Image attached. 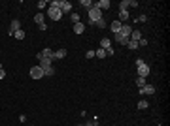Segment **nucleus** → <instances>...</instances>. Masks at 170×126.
Wrapping results in <instances>:
<instances>
[{"label": "nucleus", "mask_w": 170, "mask_h": 126, "mask_svg": "<svg viewBox=\"0 0 170 126\" xmlns=\"http://www.w3.org/2000/svg\"><path fill=\"white\" fill-rule=\"evenodd\" d=\"M47 17L51 21H61L63 19V11H61V8H47Z\"/></svg>", "instance_id": "1"}, {"label": "nucleus", "mask_w": 170, "mask_h": 126, "mask_svg": "<svg viewBox=\"0 0 170 126\" xmlns=\"http://www.w3.org/2000/svg\"><path fill=\"white\" fill-rule=\"evenodd\" d=\"M98 19H102V11H100V9H96V8L93 6V8L89 9V25H94Z\"/></svg>", "instance_id": "2"}, {"label": "nucleus", "mask_w": 170, "mask_h": 126, "mask_svg": "<svg viewBox=\"0 0 170 126\" xmlns=\"http://www.w3.org/2000/svg\"><path fill=\"white\" fill-rule=\"evenodd\" d=\"M44 77V70L40 66H32L30 68V79H42Z\"/></svg>", "instance_id": "3"}, {"label": "nucleus", "mask_w": 170, "mask_h": 126, "mask_svg": "<svg viewBox=\"0 0 170 126\" xmlns=\"http://www.w3.org/2000/svg\"><path fill=\"white\" fill-rule=\"evenodd\" d=\"M136 72H138V77H148L149 73H151V68H149L148 64H142V66L136 68Z\"/></svg>", "instance_id": "4"}, {"label": "nucleus", "mask_w": 170, "mask_h": 126, "mask_svg": "<svg viewBox=\"0 0 170 126\" xmlns=\"http://www.w3.org/2000/svg\"><path fill=\"white\" fill-rule=\"evenodd\" d=\"M138 2L136 0H121L119 2V9H129V8H136Z\"/></svg>", "instance_id": "5"}, {"label": "nucleus", "mask_w": 170, "mask_h": 126, "mask_svg": "<svg viewBox=\"0 0 170 126\" xmlns=\"http://www.w3.org/2000/svg\"><path fill=\"white\" fill-rule=\"evenodd\" d=\"M17 30H21V21L13 19V21H11V25H9V30H8V34H9V36H13V32H17Z\"/></svg>", "instance_id": "6"}, {"label": "nucleus", "mask_w": 170, "mask_h": 126, "mask_svg": "<svg viewBox=\"0 0 170 126\" xmlns=\"http://www.w3.org/2000/svg\"><path fill=\"white\" fill-rule=\"evenodd\" d=\"M138 92L142 96H146V94H155V87L153 85H146V87H142V89H138Z\"/></svg>", "instance_id": "7"}, {"label": "nucleus", "mask_w": 170, "mask_h": 126, "mask_svg": "<svg viewBox=\"0 0 170 126\" xmlns=\"http://www.w3.org/2000/svg\"><path fill=\"white\" fill-rule=\"evenodd\" d=\"M110 0H98V2H94V8L96 9H100V11H102V9H108L110 8Z\"/></svg>", "instance_id": "8"}, {"label": "nucleus", "mask_w": 170, "mask_h": 126, "mask_svg": "<svg viewBox=\"0 0 170 126\" xmlns=\"http://www.w3.org/2000/svg\"><path fill=\"white\" fill-rule=\"evenodd\" d=\"M61 11H63V13H70L72 11V4L68 0H63V2H61Z\"/></svg>", "instance_id": "9"}, {"label": "nucleus", "mask_w": 170, "mask_h": 126, "mask_svg": "<svg viewBox=\"0 0 170 126\" xmlns=\"http://www.w3.org/2000/svg\"><path fill=\"white\" fill-rule=\"evenodd\" d=\"M113 36H115V41H117V43H121V45H127V43H129V38L123 36L121 32H117V34H113Z\"/></svg>", "instance_id": "10"}, {"label": "nucleus", "mask_w": 170, "mask_h": 126, "mask_svg": "<svg viewBox=\"0 0 170 126\" xmlns=\"http://www.w3.org/2000/svg\"><path fill=\"white\" fill-rule=\"evenodd\" d=\"M110 47H112V40H110V38H102V40H100V49H110Z\"/></svg>", "instance_id": "11"}, {"label": "nucleus", "mask_w": 170, "mask_h": 126, "mask_svg": "<svg viewBox=\"0 0 170 126\" xmlns=\"http://www.w3.org/2000/svg\"><path fill=\"white\" fill-rule=\"evenodd\" d=\"M121 27H123V23H121V21H113L112 25H110V28H112V32H113V34L121 32Z\"/></svg>", "instance_id": "12"}, {"label": "nucleus", "mask_w": 170, "mask_h": 126, "mask_svg": "<svg viewBox=\"0 0 170 126\" xmlns=\"http://www.w3.org/2000/svg\"><path fill=\"white\" fill-rule=\"evenodd\" d=\"M129 19H130L129 9H119V21H129Z\"/></svg>", "instance_id": "13"}, {"label": "nucleus", "mask_w": 170, "mask_h": 126, "mask_svg": "<svg viewBox=\"0 0 170 126\" xmlns=\"http://www.w3.org/2000/svg\"><path fill=\"white\" fill-rule=\"evenodd\" d=\"M130 32H132V27H130V25H123V27H121V34H123V36L130 38Z\"/></svg>", "instance_id": "14"}, {"label": "nucleus", "mask_w": 170, "mask_h": 126, "mask_svg": "<svg viewBox=\"0 0 170 126\" xmlns=\"http://www.w3.org/2000/svg\"><path fill=\"white\" fill-rule=\"evenodd\" d=\"M74 32H76V34H83V32H85V25H83V23H76V25H74Z\"/></svg>", "instance_id": "15"}, {"label": "nucleus", "mask_w": 170, "mask_h": 126, "mask_svg": "<svg viewBox=\"0 0 170 126\" xmlns=\"http://www.w3.org/2000/svg\"><path fill=\"white\" fill-rule=\"evenodd\" d=\"M80 6H83V8L87 9V11H89V9L94 6V2H91V0H81V2H80Z\"/></svg>", "instance_id": "16"}, {"label": "nucleus", "mask_w": 170, "mask_h": 126, "mask_svg": "<svg viewBox=\"0 0 170 126\" xmlns=\"http://www.w3.org/2000/svg\"><path fill=\"white\" fill-rule=\"evenodd\" d=\"M34 23H38V25H44V23H45L44 13H36V15H34Z\"/></svg>", "instance_id": "17"}, {"label": "nucleus", "mask_w": 170, "mask_h": 126, "mask_svg": "<svg viewBox=\"0 0 170 126\" xmlns=\"http://www.w3.org/2000/svg\"><path fill=\"white\" fill-rule=\"evenodd\" d=\"M66 57V49H59L55 51V59H64Z\"/></svg>", "instance_id": "18"}, {"label": "nucleus", "mask_w": 170, "mask_h": 126, "mask_svg": "<svg viewBox=\"0 0 170 126\" xmlns=\"http://www.w3.org/2000/svg\"><path fill=\"white\" fill-rule=\"evenodd\" d=\"M136 87H138V89L146 87V77H136Z\"/></svg>", "instance_id": "19"}, {"label": "nucleus", "mask_w": 170, "mask_h": 126, "mask_svg": "<svg viewBox=\"0 0 170 126\" xmlns=\"http://www.w3.org/2000/svg\"><path fill=\"white\" fill-rule=\"evenodd\" d=\"M44 75H55V68H53V66L44 68Z\"/></svg>", "instance_id": "20"}, {"label": "nucleus", "mask_w": 170, "mask_h": 126, "mask_svg": "<svg viewBox=\"0 0 170 126\" xmlns=\"http://www.w3.org/2000/svg\"><path fill=\"white\" fill-rule=\"evenodd\" d=\"M94 57H98V59H106V51H104V49H96V51H94Z\"/></svg>", "instance_id": "21"}, {"label": "nucleus", "mask_w": 170, "mask_h": 126, "mask_svg": "<svg viewBox=\"0 0 170 126\" xmlns=\"http://www.w3.org/2000/svg\"><path fill=\"white\" fill-rule=\"evenodd\" d=\"M13 36H15V40H23V38H25V30H17V32H13Z\"/></svg>", "instance_id": "22"}, {"label": "nucleus", "mask_w": 170, "mask_h": 126, "mask_svg": "<svg viewBox=\"0 0 170 126\" xmlns=\"http://www.w3.org/2000/svg\"><path fill=\"white\" fill-rule=\"evenodd\" d=\"M127 47H129V49H132V51H136V49H138V41H130V40H129Z\"/></svg>", "instance_id": "23"}, {"label": "nucleus", "mask_w": 170, "mask_h": 126, "mask_svg": "<svg viewBox=\"0 0 170 126\" xmlns=\"http://www.w3.org/2000/svg\"><path fill=\"white\" fill-rule=\"evenodd\" d=\"M148 107H149V104L146 102V100H140L138 102V109H148Z\"/></svg>", "instance_id": "24"}, {"label": "nucleus", "mask_w": 170, "mask_h": 126, "mask_svg": "<svg viewBox=\"0 0 170 126\" xmlns=\"http://www.w3.org/2000/svg\"><path fill=\"white\" fill-rule=\"evenodd\" d=\"M70 21L76 25V23H80V13H70Z\"/></svg>", "instance_id": "25"}, {"label": "nucleus", "mask_w": 170, "mask_h": 126, "mask_svg": "<svg viewBox=\"0 0 170 126\" xmlns=\"http://www.w3.org/2000/svg\"><path fill=\"white\" fill-rule=\"evenodd\" d=\"M94 25H96L98 28H106V21H104V17H102V19H98V21L94 23Z\"/></svg>", "instance_id": "26"}, {"label": "nucleus", "mask_w": 170, "mask_h": 126, "mask_svg": "<svg viewBox=\"0 0 170 126\" xmlns=\"http://www.w3.org/2000/svg\"><path fill=\"white\" fill-rule=\"evenodd\" d=\"M45 6H49V4H47L45 0H40V2L36 4V8H38V9H45Z\"/></svg>", "instance_id": "27"}, {"label": "nucleus", "mask_w": 170, "mask_h": 126, "mask_svg": "<svg viewBox=\"0 0 170 126\" xmlns=\"http://www.w3.org/2000/svg\"><path fill=\"white\" fill-rule=\"evenodd\" d=\"M49 8H61V2H59V0H53L49 4Z\"/></svg>", "instance_id": "28"}, {"label": "nucleus", "mask_w": 170, "mask_h": 126, "mask_svg": "<svg viewBox=\"0 0 170 126\" xmlns=\"http://www.w3.org/2000/svg\"><path fill=\"white\" fill-rule=\"evenodd\" d=\"M146 45H148V40H146V38H142V40L138 41V47H146Z\"/></svg>", "instance_id": "29"}, {"label": "nucleus", "mask_w": 170, "mask_h": 126, "mask_svg": "<svg viewBox=\"0 0 170 126\" xmlns=\"http://www.w3.org/2000/svg\"><path fill=\"white\" fill-rule=\"evenodd\" d=\"M85 57H87V59H94V51H87V53H85Z\"/></svg>", "instance_id": "30"}, {"label": "nucleus", "mask_w": 170, "mask_h": 126, "mask_svg": "<svg viewBox=\"0 0 170 126\" xmlns=\"http://www.w3.org/2000/svg\"><path fill=\"white\" fill-rule=\"evenodd\" d=\"M146 21H148V15H140V17H138V23H146Z\"/></svg>", "instance_id": "31"}, {"label": "nucleus", "mask_w": 170, "mask_h": 126, "mask_svg": "<svg viewBox=\"0 0 170 126\" xmlns=\"http://www.w3.org/2000/svg\"><path fill=\"white\" fill-rule=\"evenodd\" d=\"M113 53H115V51H113V47H110V49H106V55H108V57H112Z\"/></svg>", "instance_id": "32"}, {"label": "nucleus", "mask_w": 170, "mask_h": 126, "mask_svg": "<svg viewBox=\"0 0 170 126\" xmlns=\"http://www.w3.org/2000/svg\"><path fill=\"white\" fill-rule=\"evenodd\" d=\"M142 64H146V62H144L142 59H136V68H138V66H142Z\"/></svg>", "instance_id": "33"}, {"label": "nucleus", "mask_w": 170, "mask_h": 126, "mask_svg": "<svg viewBox=\"0 0 170 126\" xmlns=\"http://www.w3.org/2000/svg\"><path fill=\"white\" fill-rule=\"evenodd\" d=\"M4 77H6V70L2 68V70H0V79H4Z\"/></svg>", "instance_id": "34"}, {"label": "nucleus", "mask_w": 170, "mask_h": 126, "mask_svg": "<svg viewBox=\"0 0 170 126\" xmlns=\"http://www.w3.org/2000/svg\"><path fill=\"white\" fill-rule=\"evenodd\" d=\"M85 126H96V124H91V122H89V124H85Z\"/></svg>", "instance_id": "35"}, {"label": "nucleus", "mask_w": 170, "mask_h": 126, "mask_svg": "<svg viewBox=\"0 0 170 126\" xmlns=\"http://www.w3.org/2000/svg\"><path fill=\"white\" fill-rule=\"evenodd\" d=\"M78 126H85V124H78Z\"/></svg>", "instance_id": "36"}, {"label": "nucleus", "mask_w": 170, "mask_h": 126, "mask_svg": "<svg viewBox=\"0 0 170 126\" xmlns=\"http://www.w3.org/2000/svg\"><path fill=\"white\" fill-rule=\"evenodd\" d=\"M0 70H2V64H0Z\"/></svg>", "instance_id": "37"}]
</instances>
